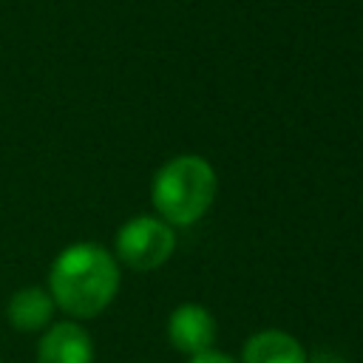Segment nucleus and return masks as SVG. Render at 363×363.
I'll return each mask as SVG.
<instances>
[{
	"mask_svg": "<svg viewBox=\"0 0 363 363\" xmlns=\"http://www.w3.org/2000/svg\"><path fill=\"white\" fill-rule=\"evenodd\" d=\"M119 289V264L91 241L65 247L48 272V295L54 306L71 318H94L111 306Z\"/></svg>",
	"mask_w": 363,
	"mask_h": 363,
	"instance_id": "nucleus-1",
	"label": "nucleus"
},
{
	"mask_svg": "<svg viewBox=\"0 0 363 363\" xmlns=\"http://www.w3.org/2000/svg\"><path fill=\"white\" fill-rule=\"evenodd\" d=\"M218 190V179L213 164L204 156L184 153L164 162L150 184V201L162 221L170 227L196 224L213 204Z\"/></svg>",
	"mask_w": 363,
	"mask_h": 363,
	"instance_id": "nucleus-2",
	"label": "nucleus"
},
{
	"mask_svg": "<svg viewBox=\"0 0 363 363\" xmlns=\"http://www.w3.org/2000/svg\"><path fill=\"white\" fill-rule=\"evenodd\" d=\"M176 250L173 227L156 216H133L116 233V258L139 272L162 267Z\"/></svg>",
	"mask_w": 363,
	"mask_h": 363,
	"instance_id": "nucleus-3",
	"label": "nucleus"
},
{
	"mask_svg": "<svg viewBox=\"0 0 363 363\" xmlns=\"http://www.w3.org/2000/svg\"><path fill=\"white\" fill-rule=\"evenodd\" d=\"M167 340L190 357L210 352L216 343V318L201 303H179L167 318Z\"/></svg>",
	"mask_w": 363,
	"mask_h": 363,
	"instance_id": "nucleus-4",
	"label": "nucleus"
},
{
	"mask_svg": "<svg viewBox=\"0 0 363 363\" xmlns=\"http://www.w3.org/2000/svg\"><path fill=\"white\" fill-rule=\"evenodd\" d=\"M37 363H94V340L79 323H51L40 337Z\"/></svg>",
	"mask_w": 363,
	"mask_h": 363,
	"instance_id": "nucleus-5",
	"label": "nucleus"
},
{
	"mask_svg": "<svg viewBox=\"0 0 363 363\" xmlns=\"http://www.w3.org/2000/svg\"><path fill=\"white\" fill-rule=\"evenodd\" d=\"M241 363H306L301 340L284 329H261L247 337L241 349Z\"/></svg>",
	"mask_w": 363,
	"mask_h": 363,
	"instance_id": "nucleus-6",
	"label": "nucleus"
},
{
	"mask_svg": "<svg viewBox=\"0 0 363 363\" xmlns=\"http://www.w3.org/2000/svg\"><path fill=\"white\" fill-rule=\"evenodd\" d=\"M54 298L43 286H23L11 295L6 306V318L17 332H43L54 318Z\"/></svg>",
	"mask_w": 363,
	"mask_h": 363,
	"instance_id": "nucleus-7",
	"label": "nucleus"
},
{
	"mask_svg": "<svg viewBox=\"0 0 363 363\" xmlns=\"http://www.w3.org/2000/svg\"><path fill=\"white\" fill-rule=\"evenodd\" d=\"M187 363H235L233 357H227V354H221V352H201V354H193Z\"/></svg>",
	"mask_w": 363,
	"mask_h": 363,
	"instance_id": "nucleus-8",
	"label": "nucleus"
},
{
	"mask_svg": "<svg viewBox=\"0 0 363 363\" xmlns=\"http://www.w3.org/2000/svg\"><path fill=\"white\" fill-rule=\"evenodd\" d=\"M306 363H343L337 354H332V352H318L312 360H306Z\"/></svg>",
	"mask_w": 363,
	"mask_h": 363,
	"instance_id": "nucleus-9",
	"label": "nucleus"
}]
</instances>
